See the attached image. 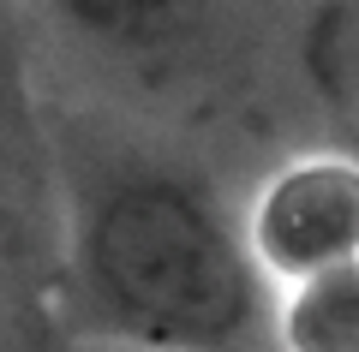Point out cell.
<instances>
[{
    "label": "cell",
    "instance_id": "cell-4",
    "mask_svg": "<svg viewBox=\"0 0 359 352\" xmlns=\"http://www.w3.org/2000/svg\"><path fill=\"white\" fill-rule=\"evenodd\" d=\"M60 6L96 36H162L168 24L192 18L204 0H60Z\"/></svg>",
    "mask_w": 359,
    "mask_h": 352
},
{
    "label": "cell",
    "instance_id": "cell-1",
    "mask_svg": "<svg viewBox=\"0 0 359 352\" xmlns=\"http://www.w3.org/2000/svg\"><path fill=\"white\" fill-rule=\"evenodd\" d=\"M257 251L186 179L120 174L78 215V281L144 352H245L264 323Z\"/></svg>",
    "mask_w": 359,
    "mask_h": 352
},
{
    "label": "cell",
    "instance_id": "cell-3",
    "mask_svg": "<svg viewBox=\"0 0 359 352\" xmlns=\"http://www.w3.org/2000/svg\"><path fill=\"white\" fill-rule=\"evenodd\" d=\"M276 328L287 352H359V263L294 281Z\"/></svg>",
    "mask_w": 359,
    "mask_h": 352
},
{
    "label": "cell",
    "instance_id": "cell-5",
    "mask_svg": "<svg viewBox=\"0 0 359 352\" xmlns=\"http://www.w3.org/2000/svg\"><path fill=\"white\" fill-rule=\"evenodd\" d=\"M330 36H323L318 48V72L335 84V96L347 101V108H359V6L353 13H330Z\"/></svg>",
    "mask_w": 359,
    "mask_h": 352
},
{
    "label": "cell",
    "instance_id": "cell-2",
    "mask_svg": "<svg viewBox=\"0 0 359 352\" xmlns=\"http://www.w3.org/2000/svg\"><path fill=\"white\" fill-rule=\"evenodd\" d=\"M252 251L282 281L359 263V167L341 155L287 162L252 203Z\"/></svg>",
    "mask_w": 359,
    "mask_h": 352
},
{
    "label": "cell",
    "instance_id": "cell-6",
    "mask_svg": "<svg viewBox=\"0 0 359 352\" xmlns=\"http://www.w3.org/2000/svg\"><path fill=\"white\" fill-rule=\"evenodd\" d=\"M0 311H6V215H0Z\"/></svg>",
    "mask_w": 359,
    "mask_h": 352
}]
</instances>
